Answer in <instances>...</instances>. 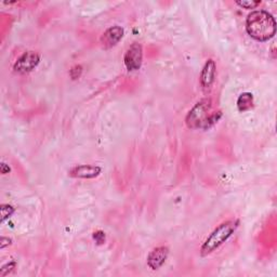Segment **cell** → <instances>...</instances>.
<instances>
[{
    "label": "cell",
    "instance_id": "7c38bea8",
    "mask_svg": "<svg viewBox=\"0 0 277 277\" xmlns=\"http://www.w3.org/2000/svg\"><path fill=\"white\" fill-rule=\"evenodd\" d=\"M16 211V209H14L11 205L8 204H4L0 207V212H2V222H5L7 219H9L10 216Z\"/></svg>",
    "mask_w": 277,
    "mask_h": 277
},
{
    "label": "cell",
    "instance_id": "9c48e42d",
    "mask_svg": "<svg viewBox=\"0 0 277 277\" xmlns=\"http://www.w3.org/2000/svg\"><path fill=\"white\" fill-rule=\"evenodd\" d=\"M124 37V29L121 26H113L106 29L101 37V43L105 49L115 47Z\"/></svg>",
    "mask_w": 277,
    "mask_h": 277
},
{
    "label": "cell",
    "instance_id": "8992f818",
    "mask_svg": "<svg viewBox=\"0 0 277 277\" xmlns=\"http://www.w3.org/2000/svg\"><path fill=\"white\" fill-rule=\"evenodd\" d=\"M215 73H216V66L213 60H208L205 63L203 70H201L200 74V85L201 88L205 92L209 91L211 89L213 82L215 80Z\"/></svg>",
    "mask_w": 277,
    "mask_h": 277
},
{
    "label": "cell",
    "instance_id": "3957f363",
    "mask_svg": "<svg viewBox=\"0 0 277 277\" xmlns=\"http://www.w3.org/2000/svg\"><path fill=\"white\" fill-rule=\"evenodd\" d=\"M211 109L210 99H204L199 101L186 116L185 123L190 129H203V127L209 117V112Z\"/></svg>",
    "mask_w": 277,
    "mask_h": 277
},
{
    "label": "cell",
    "instance_id": "ba28073f",
    "mask_svg": "<svg viewBox=\"0 0 277 277\" xmlns=\"http://www.w3.org/2000/svg\"><path fill=\"white\" fill-rule=\"evenodd\" d=\"M169 256V248L168 247L160 246L157 248L153 249L149 252L147 257V265L152 269H158L160 268Z\"/></svg>",
    "mask_w": 277,
    "mask_h": 277
},
{
    "label": "cell",
    "instance_id": "2e32d148",
    "mask_svg": "<svg viewBox=\"0 0 277 277\" xmlns=\"http://www.w3.org/2000/svg\"><path fill=\"white\" fill-rule=\"evenodd\" d=\"M93 238L95 239V242L98 243L99 245H102L104 242H105V234H104L102 231L94 232V233H93Z\"/></svg>",
    "mask_w": 277,
    "mask_h": 277
},
{
    "label": "cell",
    "instance_id": "277c9868",
    "mask_svg": "<svg viewBox=\"0 0 277 277\" xmlns=\"http://www.w3.org/2000/svg\"><path fill=\"white\" fill-rule=\"evenodd\" d=\"M142 61H143V49L140 43L133 42L127 50L124 58L127 70L130 72L139 71L141 69Z\"/></svg>",
    "mask_w": 277,
    "mask_h": 277
},
{
    "label": "cell",
    "instance_id": "6da1fadb",
    "mask_svg": "<svg viewBox=\"0 0 277 277\" xmlns=\"http://www.w3.org/2000/svg\"><path fill=\"white\" fill-rule=\"evenodd\" d=\"M246 31L253 39L258 41H267L273 38L276 33L275 19L267 11H253L247 17Z\"/></svg>",
    "mask_w": 277,
    "mask_h": 277
},
{
    "label": "cell",
    "instance_id": "4fadbf2b",
    "mask_svg": "<svg viewBox=\"0 0 277 277\" xmlns=\"http://www.w3.org/2000/svg\"><path fill=\"white\" fill-rule=\"evenodd\" d=\"M261 4L260 0H239V2H236V5L242 7L244 9H254Z\"/></svg>",
    "mask_w": 277,
    "mask_h": 277
},
{
    "label": "cell",
    "instance_id": "7a4b0ae2",
    "mask_svg": "<svg viewBox=\"0 0 277 277\" xmlns=\"http://www.w3.org/2000/svg\"><path fill=\"white\" fill-rule=\"evenodd\" d=\"M238 226V220H230L221 223L218 228L214 229V231L208 236L203 246H201V256L206 257L208 254H210L218 249L220 246H222L232 235L234 234V232L237 230Z\"/></svg>",
    "mask_w": 277,
    "mask_h": 277
},
{
    "label": "cell",
    "instance_id": "9a60e30c",
    "mask_svg": "<svg viewBox=\"0 0 277 277\" xmlns=\"http://www.w3.org/2000/svg\"><path fill=\"white\" fill-rule=\"evenodd\" d=\"M82 73V67L80 65H75L72 67V70L70 71V75L72 79H77L80 77V75Z\"/></svg>",
    "mask_w": 277,
    "mask_h": 277
},
{
    "label": "cell",
    "instance_id": "8fae6325",
    "mask_svg": "<svg viewBox=\"0 0 277 277\" xmlns=\"http://www.w3.org/2000/svg\"><path fill=\"white\" fill-rule=\"evenodd\" d=\"M221 116H222V113H221L220 110L216 112V113H212V114L209 115V117L207 118V121H206V123H205V125L203 127V129L207 130L209 128H211V127L214 124H216V123L219 122V119L221 118Z\"/></svg>",
    "mask_w": 277,
    "mask_h": 277
},
{
    "label": "cell",
    "instance_id": "52a82bcc",
    "mask_svg": "<svg viewBox=\"0 0 277 277\" xmlns=\"http://www.w3.org/2000/svg\"><path fill=\"white\" fill-rule=\"evenodd\" d=\"M101 167L91 166V164H80V166H75L69 170V176L76 179H93L100 176Z\"/></svg>",
    "mask_w": 277,
    "mask_h": 277
},
{
    "label": "cell",
    "instance_id": "e0dca14e",
    "mask_svg": "<svg viewBox=\"0 0 277 277\" xmlns=\"http://www.w3.org/2000/svg\"><path fill=\"white\" fill-rule=\"evenodd\" d=\"M11 245V239L7 238V237H2V244H0V247H2V249H5L7 246Z\"/></svg>",
    "mask_w": 277,
    "mask_h": 277
},
{
    "label": "cell",
    "instance_id": "5bb4252c",
    "mask_svg": "<svg viewBox=\"0 0 277 277\" xmlns=\"http://www.w3.org/2000/svg\"><path fill=\"white\" fill-rule=\"evenodd\" d=\"M16 266H17V262L14 261V260H11L9 262H7V263L4 264L2 266V268H0V276L5 277V276H7L8 274H10L13 271V268H16Z\"/></svg>",
    "mask_w": 277,
    "mask_h": 277
},
{
    "label": "cell",
    "instance_id": "30bf717a",
    "mask_svg": "<svg viewBox=\"0 0 277 277\" xmlns=\"http://www.w3.org/2000/svg\"><path fill=\"white\" fill-rule=\"evenodd\" d=\"M253 106V95L250 92H244L238 96L237 108L239 112H247Z\"/></svg>",
    "mask_w": 277,
    "mask_h": 277
},
{
    "label": "cell",
    "instance_id": "5b68a950",
    "mask_svg": "<svg viewBox=\"0 0 277 277\" xmlns=\"http://www.w3.org/2000/svg\"><path fill=\"white\" fill-rule=\"evenodd\" d=\"M40 62V57L34 51L25 52L22 54L13 66V70L19 74H26L35 70Z\"/></svg>",
    "mask_w": 277,
    "mask_h": 277
},
{
    "label": "cell",
    "instance_id": "ac0fdd59",
    "mask_svg": "<svg viewBox=\"0 0 277 277\" xmlns=\"http://www.w3.org/2000/svg\"><path fill=\"white\" fill-rule=\"evenodd\" d=\"M0 170H2V174H4V175H7V174H9V172H10L9 166H7L5 162H3L2 166H0Z\"/></svg>",
    "mask_w": 277,
    "mask_h": 277
}]
</instances>
